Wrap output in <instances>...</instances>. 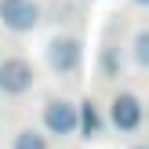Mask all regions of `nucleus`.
I'll return each mask as SVG.
<instances>
[{
	"label": "nucleus",
	"instance_id": "nucleus-1",
	"mask_svg": "<svg viewBox=\"0 0 149 149\" xmlns=\"http://www.w3.org/2000/svg\"><path fill=\"white\" fill-rule=\"evenodd\" d=\"M0 22L15 33H29L40 22V7L33 0H0Z\"/></svg>",
	"mask_w": 149,
	"mask_h": 149
},
{
	"label": "nucleus",
	"instance_id": "nucleus-2",
	"mask_svg": "<svg viewBox=\"0 0 149 149\" xmlns=\"http://www.w3.org/2000/svg\"><path fill=\"white\" fill-rule=\"evenodd\" d=\"M29 84H33V65L26 58H4L0 62V87L7 95H22Z\"/></svg>",
	"mask_w": 149,
	"mask_h": 149
},
{
	"label": "nucleus",
	"instance_id": "nucleus-3",
	"mask_svg": "<svg viewBox=\"0 0 149 149\" xmlns=\"http://www.w3.org/2000/svg\"><path fill=\"white\" fill-rule=\"evenodd\" d=\"M47 62H51V69H58V73H73L80 65V44L73 40V36H55L51 47H47Z\"/></svg>",
	"mask_w": 149,
	"mask_h": 149
},
{
	"label": "nucleus",
	"instance_id": "nucleus-4",
	"mask_svg": "<svg viewBox=\"0 0 149 149\" xmlns=\"http://www.w3.org/2000/svg\"><path fill=\"white\" fill-rule=\"evenodd\" d=\"M44 124H47L51 135H73V131H77V106H69V102H62V98L47 102Z\"/></svg>",
	"mask_w": 149,
	"mask_h": 149
},
{
	"label": "nucleus",
	"instance_id": "nucleus-5",
	"mask_svg": "<svg viewBox=\"0 0 149 149\" xmlns=\"http://www.w3.org/2000/svg\"><path fill=\"white\" fill-rule=\"evenodd\" d=\"M109 116H113V124L120 131H135L138 124H142V102H138L135 95H116Z\"/></svg>",
	"mask_w": 149,
	"mask_h": 149
},
{
	"label": "nucleus",
	"instance_id": "nucleus-6",
	"mask_svg": "<svg viewBox=\"0 0 149 149\" xmlns=\"http://www.w3.org/2000/svg\"><path fill=\"white\" fill-rule=\"evenodd\" d=\"M77 127L84 131V138H95V135H98L102 120H98V109H95V102H84V106H80V113H77Z\"/></svg>",
	"mask_w": 149,
	"mask_h": 149
},
{
	"label": "nucleus",
	"instance_id": "nucleus-7",
	"mask_svg": "<svg viewBox=\"0 0 149 149\" xmlns=\"http://www.w3.org/2000/svg\"><path fill=\"white\" fill-rule=\"evenodd\" d=\"M15 149H47V142H44V135H36V131H18Z\"/></svg>",
	"mask_w": 149,
	"mask_h": 149
},
{
	"label": "nucleus",
	"instance_id": "nucleus-8",
	"mask_svg": "<svg viewBox=\"0 0 149 149\" xmlns=\"http://www.w3.org/2000/svg\"><path fill=\"white\" fill-rule=\"evenodd\" d=\"M135 58H138V62H149V33H138L135 36Z\"/></svg>",
	"mask_w": 149,
	"mask_h": 149
},
{
	"label": "nucleus",
	"instance_id": "nucleus-9",
	"mask_svg": "<svg viewBox=\"0 0 149 149\" xmlns=\"http://www.w3.org/2000/svg\"><path fill=\"white\" fill-rule=\"evenodd\" d=\"M138 4H146V0H138Z\"/></svg>",
	"mask_w": 149,
	"mask_h": 149
}]
</instances>
